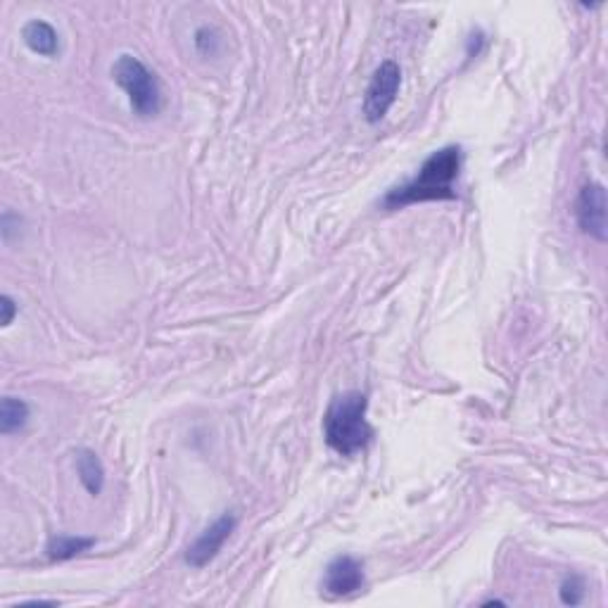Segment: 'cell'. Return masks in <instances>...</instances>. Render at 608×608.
Segmentation results:
<instances>
[{
  "instance_id": "7c38bea8",
  "label": "cell",
  "mask_w": 608,
  "mask_h": 608,
  "mask_svg": "<svg viewBox=\"0 0 608 608\" xmlns=\"http://www.w3.org/2000/svg\"><path fill=\"white\" fill-rule=\"evenodd\" d=\"M585 594H587V585H585V580L580 578V575H568V578L561 582L559 597H561V601L566 606H578V604H582Z\"/></svg>"
},
{
  "instance_id": "ba28073f",
  "label": "cell",
  "mask_w": 608,
  "mask_h": 608,
  "mask_svg": "<svg viewBox=\"0 0 608 608\" xmlns=\"http://www.w3.org/2000/svg\"><path fill=\"white\" fill-rule=\"evenodd\" d=\"M22 38L31 53L41 57H55L60 53V36H57L55 27L48 24L46 19H31V22L24 24Z\"/></svg>"
},
{
  "instance_id": "8992f818",
  "label": "cell",
  "mask_w": 608,
  "mask_h": 608,
  "mask_svg": "<svg viewBox=\"0 0 608 608\" xmlns=\"http://www.w3.org/2000/svg\"><path fill=\"white\" fill-rule=\"evenodd\" d=\"M238 518L233 513H224L214 521L209 528H205L195 537V542L186 549V563L193 568H205L219 556L221 547H224L231 532L236 530Z\"/></svg>"
},
{
  "instance_id": "7a4b0ae2",
  "label": "cell",
  "mask_w": 608,
  "mask_h": 608,
  "mask_svg": "<svg viewBox=\"0 0 608 608\" xmlns=\"http://www.w3.org/2000/svg\"><path fill=\"white\" fill-rule=\"evenodd\" d=\"M369 397L364 392H345L331 399L323 414V437L326 445L340 456L364 452L373 440V428L366 421Z\"/></svg>"
},
{
  "instance_id": "5bb4252c",
  "label": "cell",
  "mask_w": 608,
  "mask_h": 608,
  "mask_svg": "<svg viewBox=\"0 0 608 608\" xmlns=\"http://www.w3.org/2000/svg\"><path fill=\"white\" fill-rule=\"evenodd\" d=\"M17 312H19L17 302L12 300L10 295H0V323H3V326H10V323L15 321Z\"/></svg>"
},
{
  "instance_id": "6da1fadb",
  "label": "cell",
  "mask_w": 608,
  "mask_h": 608,
  "mask_svg": "<svg viewBox=\"0 0 608 608\" xmlns=\"http://www.w3.org/2000/svg\"><path fill=\"white\" fill-rule=\"evenodd\" d=\"M461 164H464V150L459 145H445V148L435 150L421 164L414 179L402 183V186L390 188L385 193V198L380 200V207L392 212V209L421 205V202L456 200L454 183L461 176Z\"/></svg>"
},
{
  "instance_id": "30bf717a",
  "label": "cell",
  "mask_w": 608,
  "mask_h": 608,
  "mask_svg": "<svg viewBox=\"0 0 608 608\" xmlns=\"http://www.w3.org/2000/svg\"><path fill=\"white\" fill-rule=\"evenodd\" d=\"M91 547H95L93 537H81V535H57L50 537L46 554L50 561H69L74 556L84 554Z\"/></svg>"
},
{
  "instance_id": "5b68a950",
  "label": "cell",
  "mask_w": 608,
  "mask_h": 608,
  "mask_svg": "<svg viewBox=\"0 0 608 608\" xmlns=\"http://www.w3.org/2000/svg\"><path fill=\"white\" fill-rule=\"evenodd\" d=\"M575 217L582 233L589 238L606 243L608 238V212H606V190L601 183H585L575 202Z\"/></svg>"
},
{
  "instance_id": "277c9868",
  "label": "cell",
  "mask_w": 608,
  "mask_h": 608,
  "mask_svg": "<svg viewBox=\"0 0 608 608\" xmlns=\"http://www.w3.org/2000/svg\"><path fill=\"white\" fill-rule=\"evenodd\" d=\"M399 86H402V69L395 60L380 62L376 72H373L369 86L364 93V117L369 124L383 122L385 114L390 112V107L395 105Z\"/></svg>"
},
{
  "instance_id": "3957f363",
  "label": "cell",
  "mask_w": 608,
  "mask_h": 608,
  "mask_svg": "<svg viewBox=\"0 0 608 608\" xmlns=\"http://www.w3.org/2000/svg\"><path fill=\"white\" fill-rule=\"evenodd\" d=\"M112 79L122 91L129 95L131 110L138 117H155L162 112L164 95L157 74L138 57L119 55L112 65Z\"/></svg>"
},
{
  "instance_id": "52a82bcc",
  "label": "cell",
  "mask_w": 608,
  "mask_h": 608,
  "mask_svg": "<svg viewBox=\"0 0 608 608\" xmlns=\"http://www.w3.org/2000/svg\"><path fill=\"white\" fill-rule=\"evenodd\" d=\"M364 587V563L354 556H335L323 573V592L331 597H350Z\"/></svg>"
},
{
  "instance_id": "8fae6325",
  "label": "cell",
  "mask_w": 608,
  "mask_h": 608,
  "mask_svg": "<svg viewBox=\"0 0 608 608\" xmlns=\"http://www.w3.org/2000/svg\"><path fill=\"white\" fill-rule=\"evenodd\" d=\"M29 421V404L17 397H3L0 402V433L10 435L24 428Z\"/></svg>"
},
{
  "instance_id": "4fadbf2b",
  "label": "cell",
  "mask_w": 608,
  "mask_h": 608,
  "mask_svg": "<svg viewBox=\"0 0 608 608\" xmlns=\"http://www.w3.org/2000/svg\"><path fill=\"white\" fill-rule=\"evenodd\" d=\"M195 48H198L200 55L205 57H214L219 53L221 48V36L217 29L212 27H200L195 31Z\"/></svg>"
},
{
  "instance_id": "9c48e42d",
  "label": "cell",
  "mask_w": 608,
  "mask_h": 608,
  "mask_svg": "<svg viewBox=\"0 0 608 608\" xmlns=\"http://www.w3.org/2000/svg\"><path fill=\"white\" fill-rule=\"evenodd\" d=\"M76 473H79L81 485L86 487L88 494L98 497V494L103 492L105 466L103 461L98 459V454L91 452V449H79V452H76Z\"/></svg>"
}]
</instances>
